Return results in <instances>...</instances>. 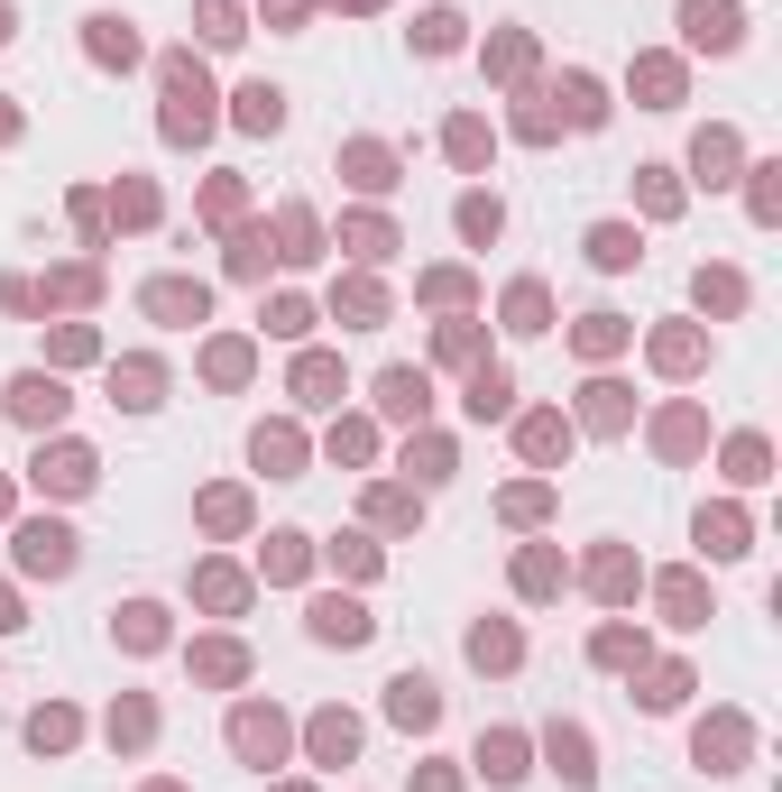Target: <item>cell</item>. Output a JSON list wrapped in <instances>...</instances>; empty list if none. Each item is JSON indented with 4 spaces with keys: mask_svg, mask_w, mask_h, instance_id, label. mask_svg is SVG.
Returning a JSON list of instances; mask_svg holds the SVG:
<instances>
[{
    "mask_svg": "<svg viewBox=\"0 0 782 792\" xmlns=\"http://www.w3.org/2000/svg\"><path fill=\"white\" fill-rule=\"evenodd\" d=\"M203 101H213V93H203V74H194V65H175V111H166V130H175V139H194L203 120H213Z\"/></svg>",
    "mask_w": 782,
    "mask_h": 792,
    "instance_id": "1",
    "label": "cell"
},
{
    "mask_svg": "<svg viewBox=\"0 0 782 792\" xmlns=\"http://www.w3.org/2000/svg\"><path fill=\"white\" fill-rule=\"evenodd\" d=\"M313 636H341V645H359V636H369V618H359L350 599H323V608H313Z\"/></svg>",
    "mask_w": 782,
    "mask_h": 792,
    "instance_id": "2",
    "label": "cell"
},
{
    "mask_svg": "<svg viewBox=\"0 0 782 792\" xmlns=\"http://www.w3.org/2000/svg\"><path fill=\"white\" fill-rule=\"evenodd\" d=\"M19 415H29V424H56V415H65V397L46 388V378H19Z\"/></svg>",
    "mask_w": 782,
    "mask_h": 792,
    "instance_id": "3",
    "label": "cell"
},
{
    "mask_svg": "<svg viewBox=\"0 0 782 792\" xmlns=\"http://www.w3.org/2000/svg\"><path fill=\"white\" fill-rule=\"evenodd\" d=\"M240 120H249V130H276V120H285V93L249 84V93H240Z\"/></svg>",
    "mask_w": 782,
    "mask_h": 792,
    "instance_id": "4",
    "label": "cell"
},
{
    "mask_svg": "<svg viewBox=\"0 0 782 792\" xmlns=\"http://www.w3.org/2000/svg\"><path fill=\"white\" fill-rule=\"evenodd\" d=\"M387 415H424V378L414 369H387Z\"/></svg>",
    "mask_w": 782,
    "mask_h": 792,
    "instance_id": "5",
    "label": "cell"
},
{
    "mask_svg": "<svg viewBox=\"0 0 782 792\" xmlns=\"http://www.w3.org/2000/svg\"><path fill=\"white\" fill-rule=\"evenodd\" d=\"M29 562H37V572H65V562H74V544H65L56 525H37V534H29Z\"/></svg>",
    "mask_w": 782,
    "mask_h": 792,
    "instance_id": "6",
    "label": "cell"
},
{
    "mask_svg": "<svg viewBox=\"0 0 782 792\" xmlns=\"http://www.w3.org/2000/svg\"><path fill=\"white\" fill-rule=\"evenodd\" d=\"M397 719H433V682H424V673L397 682Z\"/></svg>",
    "mask_w": 782,
    "mask_h": 792,
    "instance_id": "7",
    "label": "cell"
},
{
    "mask_svg": "<svg viewBox=\"0 0 782 792\" xmlns=\"http://www.w3.org/2000/svg\"><path fill=\"white\" fill-rule=\"evenodd\" d=\"M148 314H203V286H148Z\"/></svg>",
    "mask_w": 782,
    "mask_h": 792,
    "instance_id": "8",
    "label": "cell"
},
{
    "mask_svg": "<svg viewBox=\"0 0 782 792\" xmlns=\"http://www.w3.org/2000/svg\"><path fill=\"white\" fill-rule=\"evenodd\" d=\"M93 46H101V56H120V65H129V56H139V37H129V29H120V19H93Z\"/></svg>",
    "mask_w": 782,
    "mask_h": 792,
    "instance_id": "9",
    "label": "cell"
},
{
    "mask_svg": "<svg viewBox=\"0 0 782 792\" xmlns=\"http://www.w3.org/2000/svg\"><path fill=\"white\" fill-rule=\"evenodd\" d=\"M240 747H249V756H276V719H258V709H249V719H240Z\"/></svg>",
    "mask_w": 782,
    "mask_h": 792,
    "instance_id": "10",
    "label": "cell"
},
{
    "mask_svg": "<svg viewBox=\"0 0 782 792\" xmlns=\"http://www.w3.org/2000/svg\"><path fill=\"white\" fill-rule=\"evenodd\" d=\"M203 37H213V46L240 37V29H230V0H203Z\"/></svg>",
    "mask_w": 782,
    "mask_h": 792,
    "instance_id": "11",
    "label": "cell"
},
{
    "mask_svg": "<svg viewBox=\"0 0 782 792\" xmlns=\"http://www.w3.org/2000/svg\"><path fill=\"white\" fill-rule=\"evenodd\" d=\"M0 37H10V29H0Z\"/></svg>",
    "mask_w": 782,
    "mask_h": 792,
    "instance_id": "12",
    "label": "cell"
}]
</instances>
